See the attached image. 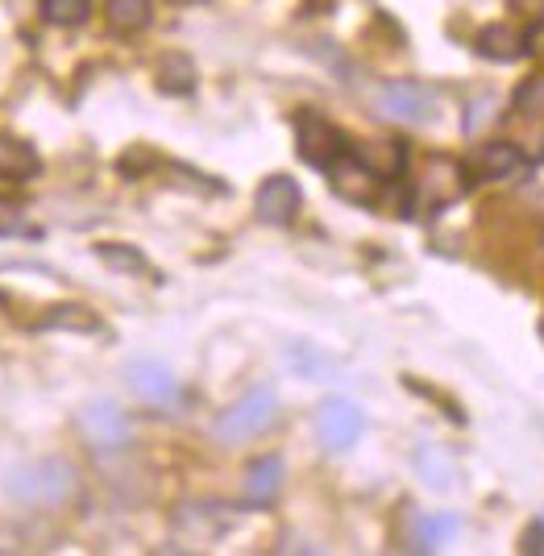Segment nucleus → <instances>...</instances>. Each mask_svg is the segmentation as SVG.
<instances>
[{"label":"nucleus","mask_w":544,"mask_h":556,"mask_svg":"<svg viewBox=\"0 0 544 556\" xmlns=\"http://www.w3.org/2000/svg\"><path fill=\"white\" fill-rule=\"evenodd\" d=\"M478 54L482 59H495V63H516L528 54V34L516 29V25H486L482 34H478Z\"/></svg>","instance_id":"obj_11"},{"label":"nucleus","mask_w":544,"mask_h":556,"mask_svg":"<svg viewBox=\"0 0 544 556\" xmlns=\"http://www.w3.org/2000/svg\"><path fill=\"white\" fill-rule=\"evenodd\" d=\"M523 166V154L516 141H486V146H478L470 159V170L478 179H507V175H516Z\"/></svg>","instance_id":"obj_10"},{"label":"nucleus","mask_w":544,"mask_h":556,"mask_svg":"<svg viewBox=\"0 0 544 556\" xmlns=\"http://www.w3.org/2000/svg\"><path fill=\"white\" fill-rule=\"evenodd\" d=\"M279 490H283V462L279 457H262V462L250 465V473H245L250 507H270L279 498Z\"/></svg>","instance_id":"obj_13"},{"label":"nucleus","mask_w":544,"mask_h":556,"mask_svg":"<svg viewBox=\"0 0 544 556\" xmlns=\"http://www.w3.org/2000/svg\"><path fill=\"white\" fill-rule=\"evenodd\" d=\"M528 50H532V54H536V59L544 63V25H536V29L528 34Z\"/></svg>","instance_id":"obj_24"},{"label":"nucleus","mask_w":544,"mask_h":556,"mask_svg":"<svg viewBox=\"0 0 544 556\" xmlns=\"http://www.w3.org/2000/svg\"><path fill=\"white\" fill-rule=\"evenodd\" d=\"M47 328H75V332H96L100 320H96L88 307L79 303H63V307H50V316L42 320Z\"/></svg>","instance_id":"obj_17"},{"label":"nucleus","mask_w":544,"mask_h":556,"mask_svg":"<svg viewBox=\"0 0 544 556\" xmlns=\"http://www.w3.org/2000/svg\"><path fill=\"white\" fill-rule=\"evenodd\" d=\"M159 88H163L166 96L195 92V67H191V59H184V54H166L163 63H159Z\"/></svg>","instance_id":"obj_15"},{"label":"nucleus","mask_w":544,"mask_h":556,"mask_svg":"<svg viewBox=\"0 0 544 556\" xmlns=\"http://www.w3.org/2000/svg\"><path fill=\"white\" fill-rule=\"evenodd\" d=\"M332 179V191L341 195V200H350V204H375L379 200V187H382V179L370 170V166L357 159L354 150H345L337 163L325 170Z\"/></svg>","instance_id":"obj_7"},{"label":"nucleus","mask_w":544,"mask_h":556,"mask_svg":"<svg viewBox=\"0 0 544 556\" xmlns=\"http://www.w3.org/2000/svg\"><path fill=\"white\" fill-rule=\"evenodd\" d=\"M100 262L113 270H125V275H150V262L129 245H100Z\"/></svg>","instance_id":"obj_20"},{"label":"nucleus","mask_w":544,"mask_h":556,"mask_svg":"<svg viewBox=\"0 0 544 556\" xmlns=\"http://www.w3.org/2000/svg\"><path fill=\"white\" fill-rule=\"evenodd\" d=\"M541 332H544V328H541Z\"/></svg>","instance_id":"obj_25"},{"label":"nucleus","mask_w":544,"mask_h":556,"mask_svg":"<svg viewBox=\"0 0 544 556\" xmlns=\"http://www.w3.org/2000/svg\"><path fill=\"white\" fill-rule=\"evenodd\" d=\"M316 432H320L325 448L345 453L362 437V412H357L354 403H345V399H329L320 407V416H316Z\"/></svg>","instance_id":"obj_8"},{"label":"nucleus","mask_w":544,"mask_h":556,"mask_svg":"<svg viewBox=\"0 0 544 556\" xmlns=\"http://www.w3.org/2000/svg\"><path fill=\"white\" fill-rule=\"evenodd\" d=\"M22 229V208H17V200H4L0 195V237H9V232Z\"/></svg>","instance_id":"obj_22"},{"label":"nucleus","mask_w":544,"mask_h":556,"mask_svg":"<svg viewBox=\"0 0 544 556\" xmlns=\"http://www.w3.org/2000/svg\"><path fill=\"white\" fill-rule=\"evenodd\" d=\"M516 113L523 116H544V75H532V79H523L520 88H516Z\"/></svg>","instance_id":"obj_21"},{"label":"nucleus","mask_w":544,"mask_h":556,"mask_svg":"<svg viewBox=\"0 0 544 556\" xmlns=\"http://www.w3.org/2000/svg\"><path fill=\"white\" fill-rule=\"evenodd\" d=\"M275 412H279L275 391L258 387V391L241 394L233 407L216 419V437L220 441H250V437H258V432H266L275 424Z\"/></svg>","instance_id":"obj_2"},{"label":"nucleus","mask_w":544,"mask_h":556,"mask_svg":"<svg viewBox=\"0 0 544 556\" xmlns=\"http://www.w3.org/2000/svg\"><path fill=\"white\" fill-rule=\"evenodd\" d=\"M79 428H84V437H88L92 448H100V453H117V448L129 444V419H125V412H121L117 403H109V399L88 403L84 416H79Z\"/></svg>","instance_id":"obj_6"},{"label":"nucleus","mask_w":544,"mask_h":556,"mask_svg":"<svg viewBox=\"0 0 544 556\" xmlns=\"http://www.w3.org/2000/svg\"><path fill=\"white\" fill-rule=\"evenodd\" d=\"M416 465H420V473H425V482H432V490H450V482H453V465H450V457L441 453V448H420L416 453Z\"/></svg>","instance_id":"obj_16"},{"label":"nucleus","mask_w":544,"mask_h":556,"mask_svg":"<svg viewBox=\"0 0 544 556\" xmlns=\"http://www.w3.org/2000/svg\"><path fill=\"white\" fill-rule=\"evenodd\" d=\"M457 515H425L420 523H416V540H420V548H437V544H445L450 535H457Z\"/></svg>","instance_id":"obj_18"},{"label":"nucleus","mask_w":544,"mask_h":556,"mask_svg":"<svg viewBox=\"0 0 544 556\" xmlns=\"http://www.w3.org/2000/svg\"><path fill=\"white\" fill-rule=\"evenodd\" d=\"M295 146H300V159L308 166H316V170H329L350 150L345 134L337 125H329L320 113H312V109H304V113L295 116Z\"/></svg>","instance_id":"obj_3"},{"label":"nucleus","mask_w":544,"mask_h":556,"mask_svg":"<svg viewBox=\"0 0 544 556\" xmlns=\"http://www.w3.org/2000/svg\"><path fill=\"white\" fill-rule=\"evenodd\" d=\"M523 553H544V523H532L523 532Z\"/></svg>","instance_id":"obj_23"},{"label":"nucleus","mask_w":544,"mask_h":556,"mask_svg":"<svg viewBox=\"0 0 544 556\" xmlns=\"http://www.w3.org/2000/svg\"><path fill=\"white\" fill-rule=\"evenodd\" d=\"M50 25H84L92 13V0H42Z\"/></svg>","instance_id":"obj_19"},{"label":"nucleus","mask_w":544,"mask_h":556,"mask_svg":"<svg viewBox=\"0 0 544 556\" xmlns=\"http://www.w3.org/2000/svg\"><path fill=\"white\" fill-rule=\"evenodd\" d=\"M129 387H134V394L138 399H146V403H170L175 399V374L166 370L163 362H154V357H138V362H129Z\"/></svg>","instance_id":"obj_9"},{"label":"nucleus","mask_w":544,"mask_h":556,"mask_svg":"<svg viewBox=\"0 0 544 556\" xmlns=\"http://www.w3.org/2000/svg\"><path fill=\"white\" fill-rule=\"evenodd\" d=\"M38 150L22 138H9V134H0V179H9V184H29L34 175H38Z\"/></svg>","instance_id":"obj_12"},{"label":"nucleus","mask_w":544,"mask_h":556,"mask_svg":"<svg viewBox=\"0 0 544 556\" xmlns=\"http://www.w3.org/2000/svg\"><path fill=\"white\" fill-rule=\"evenodd\" d=\"M437 109V100L428 88L412 84V79H391L379 88V113L391 116V121H403V125H425Z\"/></svg>","instance_id":"obj_4"},{"label":"nucleus","mask_w":544,"mask_h":556,"mask_svg":"<svg viewBox=\"0 0 544 556\" xmlns=\"http://www.w3.org/2000/svg\"><path fill=\"white\" fill-rule=\"evenodd\" d=\"M72 490H75V469L67 462L22 465L9 478V494H17L25 503H63Z\"/></svg>","instance_id":"obj_1"},{"label":"nucleus","mask_w":544,"mask_h":556,"mask_svg":"<svg viewBox=\"0 0 544 556\" xmlns=\"http://www.w3.org/2000/svg\"><path fill=\"white\" fill-rule=\"evenodd\" d=\"M104 13H109V25H113L117 34H138V29H146L150 17H154L150 0H104Z\"/></svg>","instance_id":"obj_14"},{"label":"nucleus","mask_w":544,"mask_h":556,"mask_svg":"<svg viewBox=\"0 0 544 556\" xmlns=\"http://www.w3.org/2000/svg\"><path fill=\"white\" fill-rule=\"evenodd\" d=\"M300 204H304V191H300V184H295L291 175H270V179L258 187V195H254L258 220L262 225H275V229L291 225V220L300 216Z\"/></svg>","instance_id":"obj_5"}]
</instances>
